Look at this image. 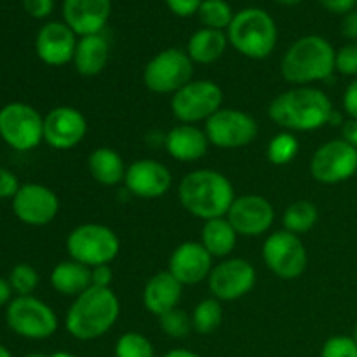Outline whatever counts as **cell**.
<instances>
[{
	"label": "cell",
	"instance_id": "cell-1",
	"mask_svg": "<svg viewBox=\"0 0 357 357\" xmlns=\"http://www.w3.org/2000/svg\"><path fill=\"white\" fill-rule=\"evenodd\" d=\"M335 108L324 91L295 86L279 94L268 107V117L288 131H317L330 124Z\"/></svg>",
	"mask_w": 357,
	"mask_h": 357
},
{
	"label": "cell",
	"instance_id": "cell-2",
	"mask_svg": "<svg viewBox=\"0 0 357 357\" xmlns=\"http://www.w3.org/2000/svg\"><path fill=\"white\" fill-rule=\"evenodd\" d=\"M181 206L204 222L223 218L236 201V192L225 174L213 169L188 173L178 188Z\"/></svg>",
	"mask_w": 357,
	"mask_h": 357
},
{
	"label": "cell",
	"instance_id": "cell-3",
	"mask_svg": "<svg viewBox=\"0 0 357 357\" xmlns=\"http://www.w3.org/2000/svg\"><path fill=\"white\" fill-rule=\"evenodd\" d=\"M121 314V303L110 288L89 289L77 296L65 317V326L73 338L96 340L114 328Z\"/></svg>",
	"mask_w": 357,
	"mask_h": 357
},
{
	"label": "cell",
	"instance_id": "cell-4",
	"mask_svg": "<svg viewBox=\"0 0 357 357\" xmlns=\"http://www.w3.org/2000/svg\"><path fill=\"white\" fill-rule=\"evenodd\" d=\"M337 51L319 35L300 37L281 61V73L286 82L293 86H309L319 80H328L335 72Z\"/></svg>",
	"mask_w": 357,
	"mask_h": 357
},
{
	"label": "cell",
	"instance_id": "cell-5",
	"mask_svg": "<svg viewBox=\"0 0 357 357\" xmlns=\"http://www.w3.org/2000/svg\"><path fill=\"white\" fill-rule=\"evenodd\" d=\"M278 24L267 10L248 7L234 16L227 28L229 44L250 59H265L278 45Z\"/></svg>",
	"mask_w": 357,
	"mask_h": 357
},
{
	"label": "cell",
	"instance_id": "cell-6",
	"mask_svg": "<svg viewBox=\"0 0 357 357\" xmlns=\"http://www.w3.org/2000/svg\"><path fill=\"white\" fill-rule=\"evenodd\" d=\"M66 250L72 260L94 268L98 265H110L121 250L117 234L101 223H82L70 232Z\"/></svg>",
	"mask_w": 357,
	"mask_h": 357
},
{
	"label": "cell",
	"instance_id": "cell-7",
	"mask_svg": "<svg viewBox=\"0 0 357 357\" xmlns=\"http://www.w3.org/2000/svg\"><path fill=\"white\" fill-rule=\"evenodd\" d=\"M194 61L187 51L169 47L160 51L146 63L143 70V82L155 94H174L192 82Z\"/></svg>",
	"mask_w": 357,
	"mask_h": 357
},
{
	"label": "cell",
	"instance_id": "cell-8",
	"mask_svg": "<svg viewBox=\"0 0 357 357\" xmlns=\"http://www.w3.org/2000/svg\"><path fill=\"white\" fill-rule=\"evenodd\" d=\"M7 326L28 340H45L58 330L54 310L35 296H17L6 309Z\"/></svg>",
	"mask_w": 357,
	"mask_h": 357
},
{
	"label": "cell",
	"instance_id": "cell-9",
	"mask_svg": "<svg viewBox=\"0 0 357 357\" xmlns=\"http://www.w3.org/2000/svg\"><path fill=\"white\" fill-rule=\"evenodd\" d=\"M0 138L17 152H30L44 142V117L26 103L0 108Z\"/></svg>",
	"mask_w": 357,
	"mask_h": 357
},
{
	"label": "cell",
	"instance_id": "cell-10",
	"mask_svg": "<svg viewBox=\"0 0 357 357\" xmlns=\"http://www.w3.org/2000/svg\"><path fill=\"white\" fill-rule=\"evenodd\" d=\"M223 91L213 80H192L171 98L173 115L183 124L208 121L222 108Z\"/></svg>",
	"mask_w": 357,
	"mask_h": 357
},
{
	"label": "cell",
	"instance_id": "cell-11",
	"mask_svg": "<svg viewBox=\"0 0 357 357\" xmlns=\"http://www.w3.org/2000/svg\"><path fill=\"white\" fill-rule=\"evenodd\" d=\"M261 257L268 271L284 281L298 279L305 272L309 261L302 239L288 230L271 234L264 244Z\"/></svg>",
	"mask_w": 357,
	"mask_h": 357
},
{
	"label": "cell",
	"instance_id": "cell-12",
	"mask_svg": "<svg viewBox=\"0 0 357 357\" xmlns=\"http://www.w3.org/2000/svg\"><path fill=\"white\" fill-rule=\"evenodd\" d=\"M204 132L209 143L218 149H241L257 139L258 124L246 112L220 108L206 121Z\"/></svg>",
	"mask_w": 357,
	"mask_h": 357
},
{
	"label": "cell",
	"instance_id": "cell-13",
	"mask_svg": "<svg viewBox=\"0 0 357 357\" xmlns=\"http://www.w3.org/2000/svg\"><path fill=\"white\" fill-rule=\"evenodd\" d=\"M357 173V150L344 139H331L314 152L310 174L323 185H337Z\"/></svg>",
	"mask_w": 357,
	"mask_h": 357
},
{
	"label": "cell",
	"instance_id": "cell-14",
	"mask_svg": "<svg viewBox=\"0 0 357 357\" xmlns=\"http://www.w3.org/2000/svg\"><path fill=\"white\" fill-rule=\"evenodd\" d=\"M257 282V271L244 258H229L213 267L208 278L209 291L220 302H232L246 296Z\"/></svg>",
	"mask_w": 357,
	"mask_h": 357
},
{
	"label": "cell",
	"instance_id": "cell-15",
	"mask_svg": "<svg viewBox=\"0 0 357 357\" xmlns=\"http://www.w3.org/2000/svg\"><path fill=\"white\" fill-rule=\"evenodd\" d=\"M13 211L20 222L31 227L49 225L59 213V199L45 185H21L13 199Z\"/></svg>",
	"mask_w": 357,
	"mask_h": 357
},
{
	"label": "cell",
	"instance_id": "cell-16",
	"mask_svg": "<svg viewBox=\"0 0 357 357\" xmlns=\"http://www.w3.org/2000/svg\"><path fill=\"white\" fill-rule=\"evenodd\" d=\"M275 218L271 202L257 194L236 197L227 213V220L239 236L258 237L267 232Z\"/></svg>",
	"mask_w": 357,
	"mask_h": 357
},
{
	"label": "cell",
	"instance_id": "cell-17",
	"mask_svg": "<svg viewBox=\"0 0 357 357\" xmlns=\"http://www.w3.org/2000/svg\"><path fill=\"white\" fill-rule=\"evenodd\" d=\"M86 132V117L73 107H56L44 117V142L56 150L73 149Z\"/></svg>",
	"mask_w": 357,
	"mask_h": 357
},
{
	"label": "cell",
	"instance_id": "cell-18",
	"mask_svg": "<svg viewBox=\"0 0 357 357\" xmlns=\"http://www.w3.org/2000/svg\"><path fill=\"white\" fill-rule=\"evenodd\" d=\"M75 31L65 21H49L38 30L35 51L38 59L49 66H63L73 61L77 47Z\"/></svg>",
	"mask_w": 357,
	"mask_h": 357
},
{
	"label": "cell",
	"instance_id": "cell-19",
	"mask_svg": "<svg viewBox=\"0 0 357 357\" xmlns=\"http://www.w3.org/2000/svg\"><path fill=\"white\" fill-rule=\"evenodd\" d=\"M124 183L126 188L136 197L159 199L171 188L173 176L159 160L139 159L128 166Z\"/></svg>",
	"mask_w": 357,
	"mask_h": 357
},
{
	"label": "cell",
	"instance_id": "cell-20",
	"mask_svg": "<svg viewBox=\"0 0 357 357\" xmlns=\"http://www.w3.org/2000/svg\"><path fill=\"white\" fill-rule=\"evenodd\" d=\"M63 21L77 37L103 31L112 14V0H63Z\"/></svg>",
	"mask_w": 357,
	"mask_h": 357
},
{
	"label": "cell",
	"instance_id": "cell-21",
	"mask_svg": "<svg viewBox=\"0 0 357 357\" xmlns=\"http://www.w3.org/2000/svg\"><path fill=\"white\" fill-rule=\"evenodd\" d=\"M167 271L183 286L199 284L211 274L213 257L201 243L188 241L173 251Z\"/></svg>",
	"mask_w": 357,
	"mask_h": 357
},
{
	"label": "cell",
	"instance_id": "cell-22",
	"mask_svg": "<svg viewBox=\"0 0 357 357\" xmlns=\"http://www.w3.org/2000/svg\"><path fill=\"white\" fill-rule=\"evenodd\" d=\"M183 284L176 281L169 271L159 272L152 275L143 289V305L153 316L160 317L162 314L176 309L180 303Z\"/></svg>",
	"mask_w": 357,
	"mask_h": 357
},
{
	"label": "cell",
	"instance_id": "cell-23",
	"mask_svg": "<svg viewBox=\"0 0 357 357\" xmlns=\"http://www.w3.org/2000/svg\"><path fill=\"white\" fill-rule=\"evenodd\" d=\"M208 136L194 124L176 126L166 136L167 153L180 162H195L208 153Z\"/></svg>",
	"mask_w": 357,
	"mask_h": 357
},
{
	"label": "cell",
	"instance_id": "cell-24",
	"mask_svg": "<svg viewBox=\"0 0 357 357\" xmlns=\"http://www.w3.org/2000/svg\"><path fill=\"white\" fill-rule=\"evenodd\" d=\"M110 59V44L103 33L86 35L77 42L73 65L84 77H96L107 68Z\"/></svg>",
	"mask_w": 357,
	"mask_h": 357
},
{
	"label": "cell",
	"instance_id": "cell-25",
	"mask_svg": "<svg viewBox=\"0 0 357 357\" xmlns=\"http://www.w3.org/2000/svg\"><path fill=\"white\" fill-rule=\"evenodd\" d=\"M227 45H229V38L225 31L201 28L188 38L187 54L194 63L211 65L225 54Z\"/></svg>",
	"mask_w": 357,
	"mask_h": 357
},
{
	"label": "cell",
	"instance_id": "cell-26",
	"mask_svg": "<svg viewBox=\"0 0 357 357\" xmlns=\"http://www.w3.org/2000/svg\"><path fill=\"white\" fill-rule=\"evenodd\" d=\"M51 286L59 295L77 298L93 286V282H91V268L75 260L61 261V264L52 268Z\"/></svg>",
	"mask_w": 357,
	"mask_h": 357
},
{
	"label": "cell",
	"instance_id": "cell-27",
	"mask_svg": "<svg viewBox=\"0 0 357 357\" xmlns=\"http://www.w3.org/2000/svg\"><path fill=\"white\" fill-rule=\"evenodd\" d=\"M87 167H89L91 176L105 187H114L124 181L126 169H128L121 153L108 146L93 150L87 159Z\"/></svg>",
	"mask_w": 357,
	"mask_h": 357
},
{
	"label": "cell",
	"instance_id": "cell-28",
	"mask_svg": "<svg viewBox=\"0 0 357 357\" xmlns=\"http://www.w3.org/2000/svg\"><path fill=\"white\" fill-rule=\"evenodd\" d=\"M237 236L227 218H215L204 222L201 230V244L208 250L211 257L225 258L234 251L237 244Z\"/></svg>",
	"mask_w": 357,
	"mask_h": 357
},
{
	"label": "cell",
	"instance_id": "cell-29",
	"mask_svg": "<svg viewBox=\"0 0 357 357\" xmlns=\"http://www.w3.org/2000/svg\"><path fill=\"white\" fill-rule=\"evenodd\" d=\"M319 220V211L316 204L310 201H296L286 208L282 215V225L284 230L291 234H305L312 229Z\"/></svg>",
	"mask_w": 357,
	"mask_h": 357
},
{
	"label": "cell",
	"instance_id": "cell-30",
	"mask_svg": "<svg viewBox=\"0 0 357 357\" xmlns=\"http://www.w3.org/2000/svg\"><path fill=\"white\" fill-rule=\"evenodd\" d=\"M222 302L216 300L215 296L199 302L197 307L194 309V314H192V324H194V330L199 335H211L213 331L218 330V326L222 324Z\"/></svg>",
	"mask_w": 357,
	"mask_h": 357
},
{
	"label": "cell",
	"instance_id": "cell-31",
	"mask_svg": "<svg viewBox=\"0 0 357 357\" xmlns=\"http://www.w3.org/2000/svg\"><path fill=\"white\" fill-rule=\"evenodd\" d=\"M197 14L204 28L222 31L230 26L234 16H236L227 0H202Z\"/></svg>",
	"mask_w": 357,
	"mask_h": 357
},
{
	"label": "cell",
	"instance_id": "cell-32",
	"mask_svg": "<svg viewBox=\"0 0 357 357\" xmlns=\"http://www.w3.org/2000/svg\"><path fill=\"white\" fill-rule=\"evenodd\" d=\"M300 143L291 132L284 131L272 136L267 146V157L274 166H286L298 155Z\"/></svg>",
	"mask_w": 357,
	"mask_h": 357
},
{
	"label": "cell",
	"instance_id": "cell-33",
	"mask_svg": "<svg viewBox=\"0 0 357 357\" xmlns=\"http://www.w3.org/2000/svg\"><path fill=\"white\" fill-rule=\"evenodd\" d=\"M115 357H155V351L145 335L129 331L115 344Z\"/></svg>",
	"mask_w": 357,
	"mask_h": 357
},
{
	"label": "cell",
	"instance_id": "cell-34",
	"mask_svg": "<svg viewBox=\"0 0 357 357\" xmlns=\"http://www.w3.org/2000/svg\"><path fill=\"white\" fill-rule=\"evenodd\" d=\"M159 326L167 337L178 338V340L180 338H187L190 335V331L194 330L192 316H188L185 310H180L178 307L159 317Z\"/></svg>",
	"mask_w": 357,
	"mask_h": 357
},
{
	"label": "cell",
	"instance_id": "cell-35",
	"mask_svg": "<svg viewBox=\"0 0 357 357\" xmlns=\"http://www.w3.org/2000/svg\"><path fill=\"white\" fill-rule=\"evenodd\" d=\"M7 281H9L13 291L17 293V296H28L35 291L40 278H38L37 271H35L31 265L17 264L16 267L10 271Z\"/></svg>",
	"mask_w": 357,
	"mask_h": 357
},
{
	"label": "cell",
	"instance_id": "cell-36",
	"mask_svg": "<svg viewBox=\"0 0 357 357\" xmlns=\"http://www.w3.org/2000/svg\"><path fill=\"white\" fill-rule=\"evenodd\" d=\"M321 357H357V344L352 337L337 335L324 342Z\"/></svg>",
	"mask_w": 357,
	"mask_h": 357
},
{
	"label": "cell",
	"instance_id": "cell-37",
	"mask_svg": "<svg viewBox=\"0 0 357 357\" xmlns=\"http://www.w3.org/2000/svg\"><path fill=\"white\" fill-rule=\"evenodd\" d=\"M335 70L342 75L357 77V42L344 45L340 51H337Z\"/></svg>",
	"mask_w": 357,
	"mask_h": 357
},
{
	"label": "cell",
	"instance_id": "cell-38",
	"mask_svg": "<svg viewBox=\"0 0 357 357\" xmlns=\"http://www.w3.org/2000/svg\"><path fill=\"white\" fill-rule=\"evenodd\" d=\"M21 2L28 16L35 20H45L54 10V0H21Z\"/></svg>",
	"mask_w": 357,
	"mask_h": 357
},
{
	"label": "cell",
	"instance_id": "cell-39",
	"mask_svg": "<svg viewBox=\"0 0 357 357\" xmlns=\"http://www.w3.org/2000/svg\"><path fill=\"white\" fill-rule=\"evenodd\" d=\"M20 188L16 174L0 167V199H14Z\"/></svg>",
	"mask_w": 357,
	"mask_h": 357
},
{
	"label": "cell",
	"instance_id": "cell-40",
	"mask_svg": "<svg viewBox=\"0 0 357 357\" xmlns=\"http://www.w3.org/2000/svg\"><path fill=\"white\" fill-rule=\"evenodd\" d=\"M202 0H166V6L173 14L180 17L194 16L199 13Z\"/></svg>",
	"mask_w": 357,
	"mask_h": 357
},
{
	"label": "cell",
	"instance_id": "cell-41",
	"mask_svg": "<svg viewBox=\"0 0 357 357\" xmlns=\"http://www.w3.org/2000/svg\"><path fill=\"white\" fill-rule=\"evenodd\" d=\"M112 279H114V272L110 265H98L91 268V282L96 288H110Z\"/></svg>",
	"mask_w": 357,
	"mask_h": 357
},
{
	"label": "cell",
	"instance_id": "cell-42",
	"mask_svg": "<svg viewBox=\"0 0 357 357\" xmlns=\"http://www.w3.org/2000/svg\"><path fill=\"white\" fill-rule=\"evenodd\" d=\"M326 10L333 14H349L354 10L357 0H317Z\"/></svg>",
	"mask_w": 357,
	"mask_h": 357
},
{
	"label": "cell",
	"instance_id": "cell-43",
	"mask_svg": "<svg viewBox=\"0 0 357 357\" xmlns=\"http://www.w3.org/2000/svg\"><path fill=\"white\" fill-rule=\"evenodd\" d=\"M344 110L347 112L349 117L357 119V79L349 84L344 93Z\"/></svg>",
	"mask_w": 357,
	"mask_h": 357
},
{
	"label": "cell",
	"instance_id": "cell-44",
	"mask_svg": "<svg viewBox=\"0 0 357 357\" xmlns=\"http://www.w3.org/2000/svg\"><path fill=\"white\" fill-rule=\"evenodd\" d=\"M342 33L349 40H357V10L345 14L344 21H342Z\"/></svg>",
	"mask_w": 357,
	"mask_h": 357
},
{
	"label": "cell",
	"instance_id": "cell-45",
	"mask_svg": "<svg viewBox=\"0 0 357 357\" xmlns=\"http://www.w3.org/2000/svg\"><path fill=\"white\" fill-rule=\"evenodd\" d=\"M342 139L357 150V119H349L342 124Z\"/></svg>",
	"mask_w": 357,
	"mask_h": 357
},
{
	"label": "cell",
	"instance_id": "cell-46",
	"mask_svg": "<svg viewBox=\"0 0 357 357\" xmlns=\"http://www.w3.org/2000/svg\"><path fill=\"white\" fill-rule=\"evenodd\" d=\"M10 295H13V288H10L9 281L0 278V309H2L3 305H9Z\"/></svg>",
	"mask_w": 357,
	"mask_h": 357
},
{
	"label": "cell",
	"instance_id": "cell-47",
	"mask_svg": "<svg viewBox=\"0 0 357 357\" xmlns=\"http://www.w3.org/2000/svg\"><path fill=\"white\" fill-rule=\"evenodd\" d=\"M162 357H201L199 354H195V352L188 351V349H173V351L167 352L166 356Z\"/></svg>",
	"mask_w": 357,
	"mask_h": 357
},
{
	"label": "cell",
	"instance_id": "cell-48",
	"mask_svg": "<svg viewBox=\"0 0 357 357\" xmlns=\"http://www.w3.org/2000/svg\"><path fill=\"white\" fill-rule=\"evenodd\" d=\"M274 2L281 3V6H298L302 0H274Z\"/></svg>",
	"mask_w": 357,
	"mask_h": 357
},
{
	"label": "cell",
	"instance_id": "cell-49",
	"mask_svg": "<svg viewBox=\"0 0 357 357\" xmlns=\"http://www.w3.org/2000/svg\"><path fill=\"white\" fill-rule=\"evenodd\" d=\"M49 357H79V356L72 354V352H54V354Z\"/></svg>",
	"mask_w": 357,
	"mask_h": 357
},
{
	"label": "cell",
	"instance_id": "cell-50",
	"mask_svg": "<svg viewBox=\"0 0 357 357\" xmlns=\"http://www.w3.org/2000/svg\"><path fill=\"white\" fill-rule=\"evenodd\" d=\"M0 357H13V354H10L3 345H0Z\"/></svg>",
	"mask_w": 357,
	"mask_h": 357
},
{
	"label": "cell",
	"instance_id": "cell-51",
	"mask_svg": "<svg viewBox=\"0 0 357 357\" xmlns=\"http://www.w3.org/2000/svg\"><path fill=\"white\" fill-rule=\"evenodd\" d=\"M352 338H354L356 344H357V324L354 326V331H352Z\"/></svg>",
	"mask_w": 357,
	"mask_h": 357
},
{
	"label": "cell",
	"instance_id": "cell-52",
	"mask_svg": "<svg viewBox=\"0 0 357 357\" xmlns=\"http://www.w3.org/2000/svg\"><path fill=\"white\" fill-rule=\"evenodd\" d=\"M26 357H47V356H44V354H30V356H26Z\"/></svg>",
	"mask_w": 357,
	"mask_h": 357
}]
</instances>
